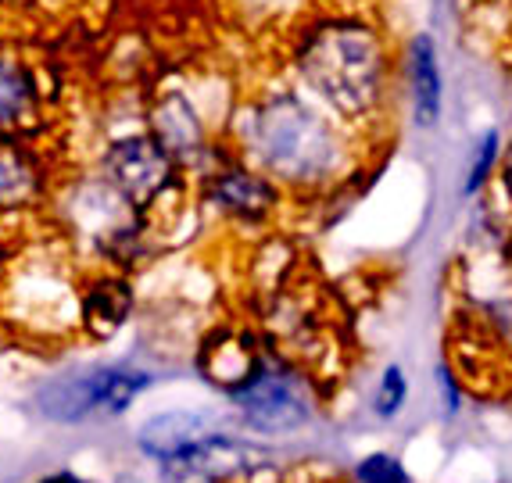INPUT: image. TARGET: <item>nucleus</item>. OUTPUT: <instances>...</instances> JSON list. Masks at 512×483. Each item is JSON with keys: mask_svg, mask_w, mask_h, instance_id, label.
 <instances>
[{"mask_svg": "<svg viewBox=\"0 0 512 483\" xmlns=\"http://www.w3.org/2000/svg\"><path fill=\"white\" fill-rule=\"evenodd\" d=\"M29 97L33 94H29L26 76L0 61V126H11V122L22 119L29 108Z\"/></svg>", "mask_w": 512, "mask_h": 483, "instance_id": "15", "label": "nucleus"}, {"mask_svg": "<svg viewBox=\"0 0 512 483\" xmlns=\"http://www.w3.org/2000/svg\"><path fill=\"white\" fill-rule=\"evenodd\" d=\"M262 462V451H255L251 444H240L230 433L215 430L194 441L190 448L162 458V476L165 483H230L237 476L255 473Z\"/></svg>", "mask_w": 512, "mask_h": 483, "instance_id": "4", "label": "nucleus"}, {"mask_svg": "<svg viewBox=\"0 0 512 483\" xmlns=\"http://www.w3.org/2000/svg\"><path fill=\"white\" fill-rule=\"evenodd\" d=\"M405 86H409V108L412 122L419 129H437L444 115V76L437 43L430 33H412L405 47Z\"/></svg>", "mask_w": 512, "mask_h": 483, "instance_id": "8", "label": "nucleus"}, {"mask_svg": "<svg viewBox=\"0 0 512 483\" xmlns=\"http://www.w3.org/2000/svg\"><path fill=\"white\" fill-rule=\"evenodd\" d=\"M151 126H154V140L172 154V161L190 165V161H197L205 154V126L197 119L194 104L183 94L162 97L151 115Z\"/></svg>", "mask_w": 512, "mask_h": 483, "instance_id": "9", "label": "nucleus"}, {"mask_svg": "<svg viewBox=\"0 0 512 483\" xmlns=\"http://www.w3.org/2000/svg\"><path fill=\"white\" fill-rule=\"evenodd\" d=\"M219 426L205 416V412H165V416H154L151 423L140 430V448L147 455H154L158 462L176 451L190 448L194 441L215 433Z\"/></svg>", "mask_w": 512, "mask_h": 483, "instance_id": "10", "label": "nucleus"}, {"mask_svg": "<svg viewBox=\"0 0 512 483\" xmlns=\"http://www.w3.org/2000/svg\"><path fill=\"white\" fill-rule=\"evenodd\" d=\"M115 365H83V369H69L47 380L36 394V405L47 419L54 423H83L86 416L104 412L108 401V383Z\"/></svg>", "mask_w": 512, "mask_h": 483, "instance_id": "6", "label": "nucleus"}, {"mask_svg": "<svg viewBox=\"0 0 512 483\" xmlns=\"http://www.w3.org/2000/svg\"><path fill=\"white\" fill-rule=\"evenodd\" d=\"M240 147L258 172L291 190H330L359 161V133L298 90H273L240 111Z\"/></svg>", "mask_w": 512, "mask_h": 483, "instance_id": "2", "label": "nucleus"}, {"mask_svg": "<svg viewBox=\"0 0 512 483\" xmlns=\"http://www.w3.org/2000/svg\"><path fill=\"white\" fill-rule=\"evenodd\" d=\"M108 176L129 204H147L172 183V154L151 136H129L111 144Z\"/></svg>", "mask_w": 512, "mask_h": 483, "instance_id": "5", "label": "nucleus"}, {"mask_svg": "<svg viewBox=\"0 0 512 483\" xmlns=\"http://www.w3.org/2000/svg\"><path fill=\"white\" fill-rule=\"evenodd\" d=\"M40 483H83L76 473H54V476H47V480H40Z\"/></svg>", "mask_w": 512, "mask_h": 483, "instance_id": "18", "label": "nucleus"}, {"mask_svg": "<svg viewBox=\"0 0 512 483\" xmlns=\"http://www.w3.org/2000/svg\"><path fill=\"white\" fill-rule=\"evenodd\" d=\"M351 483H412V476L405 473L398 455H391V451H373V455H366L362 462H355Z\"/></svg>", "mask_w": 512, "mask_h": 483, "instance_id": "16", "label": "nucleus"}, {"mask_svg": "<svg viewBox=\"0 0 512 483\" xmlns=\"http://www.w3.org/2000/svg\"><path fill=\"white\" fill-rule=\"evenodd\" d=\"M126 312H129V290L122 283H101L83 305L86 326L94 333H111L126 319Z\"/></svg>", "mask_w": 512, "mask_h": 483, "instance_id": "11", "label": "nucleus"}, {"mask_svg": "<svg viewBox=\"0 0 512 483\" xmlns=\"http://www.w3.org/2000/svg\"><path fill=\"white\" fill-rule=\"evenodd\" d=\"M498 161H502V136L495 133V129H487L484 136H480L477 151H473V165L470 172H466V194H480V190L487 187V179L498 176Z\"/></svg>", "mask_w": 512, "mask_h": 483, "instance_id": "14", "label": "nucleus"}, {"mask_svg": "<svg viewBox=\"0 0 512 483\" xmlns=\"http://www.w3.org/2000/svg\"><path fill=\"white\" fill-rule=\"evenodd\" d=\"M208 197L226 219L265 222L280 208V183L255 165H226L208 183Z\"/></svg>", "mask_w": 512, "mask_h": 483, "instance_id": "7", "label": "nucleus"}, {"mask_svg": "<svg viewBox=\"0 0 512 483\" xmlns=\"http://www.w3.org/2000/svg\"><path fill=\"white\" fill-rule=\"evenodd\" d=\"M240 423L258 437H291L316 416V390L298 369L283 362H258L248 383L230 394Z\"/></svg>", "mask_w": 512, "mask_h": 483, "instance_id": "3", "label": "nucleus"}, {"mask_svg": "<svg viewBox=\"0 0 512 483\" xmlns=\"http://www.w3.org/2000/svg\"><path fill=\"white\" fill-rule=\"evenodd\" d=\"M498 190H502V197H505V208L512 212V136L505 140V147H502V161H498Z\"/></svg>", "mask_w": 512, "mask_h": 483, "instance_id": "17", "label": "nucleus"}, {"mask_svg": "<svg viewBox=\"0 0 512 483\" xmlns=\"http://www.w3.org/2000/svg\"><path fill=\"white\" fill-rule=\"evenodd\" d=\"M36 187V176L26 161L18 154L0 151V208H11V204L26 201Z\"/></svg>", "mask_w": 512, "mask_h": 483, "instance_id": "13", "label": "nucleus"}, {"mask_svg": "<svg viewBox=\"0 0 512 483\" xmlns=\"http://www.w3.org/2000/svg\"><path fill=\"white\" fill-rule=\"evenodd\" d=\"M405 401H409V376H405L402 365H387L373 390V412L387 423L402 412Z\"/></svg>", "mask_w": 512, "mask_h": 483, "instance_id": "12", "label": "nucleus"}, {"mask_svg": "<svg viewBox=\"0 0 512 483\" xmlns=\"http://www.w3.org/2000/svg\"><path fill=\"white\" fill-rule=\"evenodd\" d=\"M305 90L362 136L387 129L394 115V54L366 11H333L305 26L294 47Z\"/></svg>", "mask_w": 512, "mask_h": 483, "instance_id": "1", "label": "nucleus"}]
</instances>
